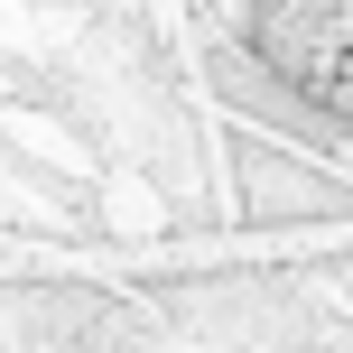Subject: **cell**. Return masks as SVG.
I'll return each instance as SVG.
<instances>
[{
	"label": "cell",
	"instance_id": "6da1fadb",
	"mask_svg": "<svg viewBox=\"0 0 353 353\" xmlns=\"http://www.w3.org/2000/svg\"><path fill=\"white\" fill-rule=\"evenodd\" d=\"M223 140V195L242 242H316V232L353 223V168L316 140H288L270 121H214Z\"/></svg>",
	"mask_w": 353,
	"mask_h": 353
},
{
	"label": "cell",
	"instance_id": "7a4b0ae2",
	"mask_svg": "<svg viewBox=\"0 0 353 353\" xmlns=\"http://www.w3.org/2000/svg\"><path fill=\"white\" fill-rule=\"evenodd\" d=\"M214 19L335 130L353 168V0H223Z\"/></svg>",
	"mask_w": 353,
	"mask_h": 353
},
{
	"label": "cell",
	"instance_id": "3957f363",
	"mask_svg": "<svg viewBox=\"0 0 353 353\" xmlns=\"http://www.w3.org/2000/svg\"><path fill=\"white\" fill-rule=\"evenodd\" d=\"M37 28H93V19H140V10H176V0H28Z\"/></svg>",
	"mask_w": 353,
	"mask_h": 353
}]
</instances>
